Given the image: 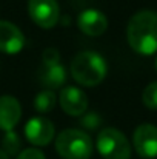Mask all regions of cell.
Segmentation results:
<instances>
[{"label": "cell", "instance_id": "obj_1", "mask_svg": "<svg viewBox=\"0 0 157 159\" xmlns=\"http://www.w3.org/2000/svg\"><path fill=\"white\" fill-rule=\"evenodd\" d=\"M126 39L137 54L151 56L157 51V12L142 9L136 12L126 26Z\"/></svg>", "mask_w": 157, "mask_h": 159}, {"label": "cell", "instance_id": "obj_2", "mask_svg": "<svg viewBox=\"0 0 157 159\" xmlns=\"http://www.w3.org/2000/svg\"><path fill=\"white\" fill-rule=\"evenodd\" d=\"M108 73V65L103 56L96 51H82L76 54L71 62L72 79L83 87L99 85Z\"/></svg>", "mask_w": 157, "mask_h": 159}, {"label": "cell", "instance_id": "obj_3", "mask_svg": "<svg viewBox=\"0 0 157 159\" xmlns=\"http://www.w3.org/2000/svg\"><path fill=\"white\" fill-rule=\"evenodd\" d=\"M55 152L63 159H89L94 142L83 130L66 128L55 138Z\"/></svg>", "mask_w": 157, "mask_h": 159}, {"label": "cell", "instance_id": "obj_4", "mask_svg": "<svg viewBox=\"0 0 157 159\" xmlns=\"http://www.w3.org/2000/svg\"><path fill=\"white\" fill-rule=\"evenodd\" d=\"M97 152L105 159H129L131 158V144L126 136L112 127L100 130L96 141Z\"/></svg>", "mask_w": 157, "mask_h": 159}, {"label": "cell", "instance_id": "obj_5", "mask_svg": "<svg viewBox=\"0 0 157 159\" xmlns=\"http://www.w3.org/2000/svg\"><path fill=\"white\" fill-rule=\"evenodd\" d=\"M28 12L31 20L43 28L51 30L59 22V3L55 0H29L28 2Z\"/></svg>", "mask_w": 157, "mask_h": 159}, {"label": "cell", "instance_id": "obj_6", "mask_svg": "<svg viewBox=\"0 0 157 159\" xmlns=\"http://www.w3.org/2000/svg\"><path fill=\"white\" fill-rule=\"evenodd\" d=\"M133 145L139 156L153 159L157 156V127L153 124H140L133 134Z\"/></svg>", "mask_w": 157, "mask_h": 159}, {"label": "cell", "instance_id": "obj_7", "mask_svg": "<svg viewBox=\"0 0 157 159\" xmlns=\"http://www.w3.org/2000/svg\"><path fill=\"white\" fill-rule=\"evenodd\" d=\"M26 139L36 147H45L55 136L54 124L45 116H36L29 119L25 125Z\"/></svg>", "mask_w": 157, "mask_h": 159}, {"label": "cell", "instance_id": "obj_8", "mask_svg": "<svg viewBox=\"0 0 157 159\" xmlns=\"http://www.w3.org/2000/svg\"><path fill=\"white\" fill-rule=\"evenodd\" d=\"M59 104L66 114L80 117L88 110V98L79 87H63L59 94Z\"/></svg>", "mask_w": 157, "mask_h": 159}, {"label": "cell", "instance_id": "obj_9", "mask_svg": "<svg viewBox=\"0 0 157 159\" xmlns=\"http://www.w3.org/2000/svg\"><path fill=\"white\" fill-rule=\"evenodd\" d=\"M25 47V36L14 23L0 20V51L5 54H17Z\"/></svg>", "mask_w": 157, "mask_h": 159}, {"label": "cell", "instance_id": "obj_10", "mask_svg": "<svg viewBox=\"0 0 157 159\" xmlns=\"http://www.w3.org/2000/svg\"><path fill=\"white\" fill-rule=\"evenodd\" d=\"M77 25L83 34L97 37V36H102L108 30V19L102 11L89 8V9H85L80 12V16L77 19Z\"/></svg>", "mask_w": 157, "mask_h": 159}, {"label": "cell", "instance_id": "obj_11", "mask_svg": "<svg viewBox=\"0 0 157 159\" xmlns=\"http://www.w3.org/2000/svg\"><path fill=\"white\" fill-rule=\"evenodd\" d=\"M22 117V105L14 96H0V130L11 131Z\"/></svg>", "mask_w": 157, "mask_h": 159}, {"label": "cell", "instance_id": "obj_12", "mask_svg": "<svg viewBox=\"0 0 157 159\" xmlns=\"http://www.w3.org/2000/svg\"><path fill=\"white\" fill-rule=\"evenodd\" d=\"M39 79L42 82L43 87H46L48 90H57L62 88L66 82V71L63 68L62 63L57 65H42L40 71H39Z\"/></svg>", "mask_w": 157, "mask_h": 159}, {"label": "cell", "instance_id": "obj_13", "mask_svg": "<svg viewBox=\"0 0 157 159\" xmlns=\"http://www.w3.org/2000/svg\"><path fill=\"white\" fill-rule=\"evenodd\" d=\"M55 102H57V96L52 90H42L36 99H34V108L39 111V113H50L52 111V108L55 107Z\"/></svg>", "mask_w": 157, "mask_h": 159}, {"label": "cell", "instance_id": "obj_14", "mask_svg": "<svg viewBox=\"0 0 157 159\" xmlns=\"http://www.w3.org/2000/svg\"><path fill=\"white\" fill-rule=\"evenodd\" d=\"M22 148V141L15 131H6L2 139V150L6 152L9 156H17Z\"/></svg>", "mask_w": 157, "mask_h": 159}, {"label": "cell", "instance_id": "obj_15", "mask_svg": "<svg viewBox=\"0 0 157 159\" xmlns=\"http://www.w3.org/2000/svg\"><path fill=\"white\" fill-rule=\"evenodd\" d=\"M142 102L150 110H157V80L145 87L142 93Z\"/></svg>", "mask_w": 157, "mask_h": 159}, {"label": "cell", "instance_id": "obj_16", "mask_svg": "<svg viewBox=\"0 0 157 159\" xmlns=\"http://www.w3.org/2000/svg\"><path fill=\"white\" fill-rule=\"evenodd\" d=\"M79 124L85 128V130H97L102 125V117L99 116V113L96 111H86L85 114L80 116Z\"/></svg>", "mask_w": 157, "mask_h": 159}, {"label": "cell", "instance_id": "obj_17", "mask_svg": "<svg viewBox=\"0 0 157 159\" xmlns=\"http://www.w3.org/2000/svg\"><path fill=\"white\" fill-rule=\"evenodd\" d=\"M60 63V53L55 48H46L42 54V65H57Z\"/></svg>", "mask_w": 157, "mask_h": 159}, {"label": "cell", "instance_id": "obj_18", "mask_svg": "<svg viewBox=\"0 0 157 159\" xmlns=\"http://www.w3.org/2000/svg\"><path fill=\"white\" fill-rule=\"evenodd\" d=\"M15 159H46L43 152L39 150V148H26V150H22Z\"/></svg>", "mask_w": 157, "mask_h": 159}, {"label": "cell", "instance_id": "obj_19", "mask_svg": "<svg viewBox=\"0 0 157 159\" xmlns=\"http://www.w3.org/2000/svg\"><path fill=\"white\" fill-rule=\"evenodd\" d=\"M9 158H11V156H9L6 152H3V150L0 148V159H9Z\"/></svg>", "mask_w": 157, "mask_h": 159}, {"label": "cell", "instance_id": "obj_20", "mask_svg": "<svg viewBox=\"0 0 157 159\" xmlns=\"http://www.w3.org/2000/svg\"><path fill=\"white\" fill-rule=\"evenodd\" d=\"M156 70H157V57H156Z\"/></svg>", "mask_w": 157, "mask_h": 159}]
</instances>
